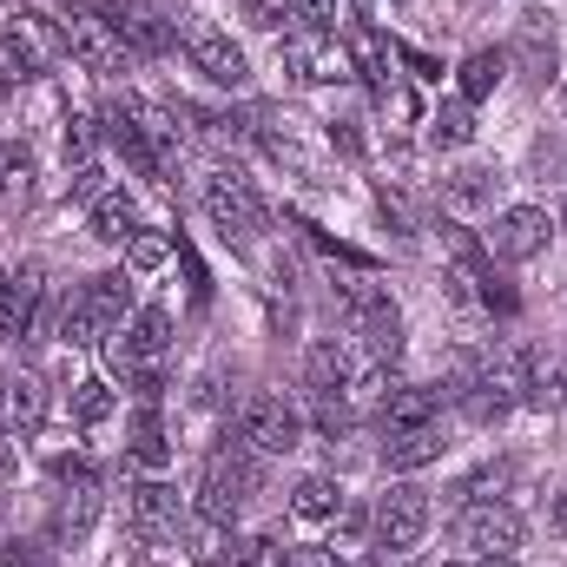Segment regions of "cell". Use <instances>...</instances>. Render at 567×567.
Masks as SVG:
<instances>
[{"mask_svg":"<svg viewBox=\"0 0 567 567\" xmlns=\"http://www.w3.org/2000/svg\"><path fill=\"white\" fill-rule=\"evenodd\" d=\"M528 172H535L542 185H548V178H561V185H567V140H561V133H542V140H535Z\"/></svg>","mask_w":567,"mask_h":567,"instance_id":"obj_34","label":"cell"},{"mask_svg":"<svg viewBox=\"0 0 567 567\" xmlns=\"http://www.w3.org/2000/svg\"><path fill=\"white\" fill-rule=\"evenodd\" d=\"M290 567H350V561H343L337 548H297V555H290Z\"/></svg>","mask_w":567,"mask_h":567,"instance_id":"obj_42","label":"cell"},{"mask_svg":"<svg viewBox=\"0 0 567 567\" xmlns=\"http://www.w3.org/2000/svg\"><path fill=\"white\" fill-rule=\"evenodd\" d=\"M0 337H7V271H0Z\"/></svg>","mask_w":567,"mask_h":567,"instance_id":"obj_46","label":"cell"},{"mask_svg":"<svg viewBox=\"0 0 567 567\" xmlns=\"http://www.w3.org/2000/svg\"><path fill=\"white\" fill-rule=\"evenodd\" d=\"M337 502H343V495H337V482H330V475H303V482H297V495H290V508H297L303 522H330V515H337Z\"/></svg>","mask_w":567,"mask_h":567,"instance_id":"obj_31","label":"cell"},{"mask_svg":"<svg viewBox=\"0 0 567 567\" xmlns=\"http://www.w3.org/2000/svg\"><path fill=\"white\" fill-rule=\"evenodd\" d=\"M172 258V245L165 238H133V271H158Z\"/></svg>","mask_w":567,"mask_h":567,"instance_id":"obj_40","label":"cell"},{"mask_svg":"<svg viewBox=\"0 0 567 567\" xmlns=\"http://www.w3.org/2000/svg\"><path fill=\"white\" fill-rule=\"evenodd\" d=\"M218 567H238V561H218Z\"/></svg>","mask_w":567,"mask_h":567,"instance_id":"obj_48","label":"cell"},{"mask_svg":"<svg viewBox=\"0 0 567 567\" xmlns=\"http://www.w3.org/2000/svg\"><path fill=\"white\" fill-rule=\"evenodd\" d=\"M0 80H40V53L27 40V27H0Z\"/></svg>","mask_w":567,"mask_h":567,"instance_id":"obj_30","label":"cell"},{"mask_svg":"<svg viewBox=\"0 0 567 567\" xmlns=\"http://www.w3.org/2000/svg\"><path fill=\"white\" fill-rule=\"evenodd\" d=\"M172 251H178V265H185V284H192V303H205V297H212V278H205V265H198V251H192L185 238H178Z\"/></svg>","mask_w":567,"mask_h":567,"instance_id":"obj_38","label":"cell"},{"mask_svg":"<svg viewBox=\"0 0 567 567\" xmlns=\"http://www.w3.org/2000/svg\"><path fill=\"white\" fill-rule=\"evenodd\" d=\"M178 47H185V60L212 80V86H245L251 80V60H245V47L225 33V27H212V20H198V13H178Z\"/></svg>","mask_w":567,"mask_h":567,"instance_id":"obj_8","label":"cell"},{"mask_svg":"<svg viewBox=\"0 0 567 567\" xmlns=\"http://www.w3.org/2000/svg\"><path fill=\"white\" fill-rule=\"evenodd\" d=\"M47 297H53L47 265H20V271L7 278V337H13V343H33V337L47 330Z\"/></svg>","mask_w":567,"mask_h":567,"instance_id":"obj_17","label":"cell"},{"mask_svg":"<svg viewBox=\"0 0 567 567\" xmlns=\"http://www.w3.org/2000/svg\"><path fill=\"white\" fill-rule=\"evenodd\" d=\"M442 429H403V435H383V468L390 475H410V468H429V462H442Z\"/></svg>","mask_w":567,"mask_h":567,"instance_id":"obj_25","label":"cell"},{"mask_svg":"<svg viewBox=\"0 0 567 567\" xmlns=\"http://www.w3.org/2000/svg\"><path fill=\"white\" fill-rule=\"evenodd\" d=\"M548 212L542 205H508L502 218H495V231H488V251H495V265H528V258H542L548 251Z\"/></svg>","mask_w":567,"mask_h":567,"instance_id":"obj_16","label":"cell"},{"mask_svg":"<svg viewBox=\"0 0 567 567\" xmlns=\"http://www.w3.org/2000/svg\"><path fill=\"white\" fill-rule=\"evenodd\" d=\"M198 198H205V218L218 225V238H225L231 251H251V245L265 238V225H271L265 198H258L251 178H238V172H212Z\"/></svg>","mask_w":567,"mask_h":567,"instance_id":"obj_6","label":"cell"},{"mask_svg":"<svg viewBox=\"0 0 567 567\" xmlns=\"http://www.w3.org/2000/svg\"><path fill=\"white\" fill-rule=\"evenodd\" d=\"M396 53L416 66V80H435V60H429V53H416V47H396Z\"/></svg>","mask_w":567,"mask_h":567,"instance_id":"obj_44","label":"cell"},{"mask_svg":"<svg viewBox=\"0 0 567 567\" xmlns=\"http://www.w3.org/2000/svg\"><path fill=\"white\" fill-rule=\"evenodd\" d=\"M284 66L303 80V86H330V80H350V53H343V40H337V27H290V40H284Z\"/></svg>","mask_w":567,"mask_h":567,"instance_id":"obj_12","label":"cell"},{"mask_svg":"<svg viewBox=\"0 0 567 567\" xmlns=\"http://www.w3.org/2000/svg\"><path fill=\"white\" fill-rule=\"evenodd\" d=\"M561 225H567V198H561Z\"/></svg>","mask_w":567,"mask_h":567,"instance_id":"obj_47","label":"cell"},{"mask_svg":"<svg viewBox=\"0 0 567 567\" xmlns=\"http://www.w3.org/2000/svg\"><path fill=\"white\" fill-rule=\"evenodd\" d=\"M0 561H7V567H53V561H47V548H40V542H27V535H13V542L0 548Z\"/></svg>","mask_w":567,"mask_h":567,"instance_id":"obj_39","label":"cell"},{"mask_svg":"<svg viewBox=\"0 0 567 567\" xmlns=\"http://www.w3.org/2000/svg\"><path fill=\"white\" fill-rule=\"evenodd\" d=\"M172 350V317L158 303H145L140 317L113 337V370L140 390V403H158V363Z\"/></svg>","mask_w":567,"mask_h":567,"instance_id":"obj_5","label":"cell"},{"mask_svg":"<svg viewBox=\"0 0 567 567\" xmlns=\"http://www.w3.org/2000/svg\"><path fill=\"white\" fill-rule=\"evenodd\" d=\"M429 140L435 145H468L475 140V106H468V100H449V106L429 120Z\"/></svg>","mask_w":567,"mask_h":567,"instance_id":"obj_32","label":"cell"},{"mask_svg":"<svg viewBox=\"0 0 567 567\" xmlns=\"http://www.w3.org/2000/svg\"><path fill=\"white\" fill-rule=\"evenodd\" d=\"M350 377H357V357H350L343 337H317V343L303 350V390H310V396H343Z\"/></svg>","mask_w":567,"mask_h":567,"instance_id":"obj_18","label":"cell"},{"mask_svg":"<svg viewBox=\"0 0 567 567\" xmlns=\"http://www.w3.org/2000/svg\"><path fill=\"white\" fill-rule=\"evenodd\" d=\"M337 20V0H303V27H330Z\"/></svg>","mask_w":567,"mask_h":567,"instance_id":"obj_43","label":"cell"},{"mask_svg":"<svg viewBox=\"0 0 567 567\" xmlns=\"http://www.w3.org/2000/svg\"><path fill=\"white\" fill-rule=\"evenodd\" d=\"M106 140L126 152V165H133L140 178H158V158H152V145L140 140V126H133V113H126L120 100H106Z\"/></svg>","mask_w":567,"mask_h":567,"instance_id":"obj_28","label":"cell"},{"mask_svg":"<svg viewBox=\"0 0 567 567\" xmlns=\"http://www.w3.org/2000/svg\"><path fill=\"white\" fill-rule=\"evenodd\" d=\"M251 20L258 27H303V0H258Z\"/></svg>","mask_w":567,"mask_h":567,"instance_id":"obj_37","label":"cell"},{"mask_svg":"<svg viewBox=\"0 0 567 567\" xmlns=\"http://www.w3.org/2000/svg\"><path fill=\"white\" fill-rule=\"evenodd\" d=\"M370 528H377V548H383V555H410V548L429 535V488H416V482L383 488Z\"/></svg>","mask_w":567,"mask_h":567,"instance_id":"obj_10","label":"cell"},{"mask_svg":"<svg viewBox=\"0 0 567 567\" xmlns=\"http://www.w3.org/2000/svg\"><path fill=\"white\" fill-rule=\"evenodd\" d=\"M106 416H113V390H106V383H100V377H86V383H80V390H73V423H106Z\"/></svg>","mask_w":567,"mask_h":567,"instance_id":"obj_35","label":"cell"},{"mask_svg":"<svg viewBox=\"0 0 567 567\" xmlns=\"http://www.w3.org/2000/svg\"><path fill=\"white\" fill-rule=\"evenodd\" d=\"M548 522H555V535H567V488L548 502Z\"/></svg>","mask_w":567,"mask_h":567,"instance_id":"obj_45","label":"cell"},{"mask_svg":"<svg viewBox=\"0 0 567 567\" xmlns=\"http://www.w3.org/2000/svg\"><path fill=\"white\" fill-rule=\"evenodd\" d=\"M133 53H145V60H158V53H172V40H178V20H165L158 7H140V0H86Z\"/></svg>","mask_w":567,"mask_h":567,"instance_id":"obj_14","label":"cell"},{"mask_svg":"<svg viewBox=\"0 0 567 567\" xmlns=\"http://www.w3.org/2000/svg\"><path fill=\"white\" fill-rule=\"evenodd\" d=\"M0 416H7V429L13 435H33V429L47 423V383L40 377H7V390H0Z\"/></svg>","mask_w":567,"mask_h":567,"instance_id":"obj_23","label":"cell"},{"mask_svg":"<svg viewBox=\"0 0 567 567\" xmlns=\"http://www.w3.org/2000/svg\"><path fill=\"white\" fill-rule=\"evenodd\" d=\"M86 231H93L100 245H133V238H140V205H133L126 192H100L93 212H86Z\"/></svg>","mask_w":567,"mask_h":567,"instance_id":"obj_24","label":"cell"},{"mask_svg":"<svg viewBox=\"0 0 567 567\" xmlns=\"http://www.w3.org/2000/svg\"><path fill=\"white\" fill-rule=\"evenodd\" d=\"M310 423H317L323 442H343L357 416H350V403H343V396H310Z\"/></svg>","mask_w":567,"mask_h":567,"instance_id":"obj_33","label":"cell"},{"mask_svg":"<svg viewBox=\"0 0 567 567\" xmlns=\"http://www.w3.org/2000/svg\"><path fill=\"white\" fill-rule=\"evenodd\" d=\"M495 192H502V172H495V165H455V172L442 178V205H449L455 218H462V212H488Z\"/></svg>","mask_w":567,"mask_h":567,"instance_id":"obj_20","label":"cell"},{"mask_svg":"<svg viewBox=\"0 0 567 567\" xmlns=\"http://www.w3.org/2000/svg\"><path fill=\"white\" fill-rule=\"evenodd\" d=\"M343 317H350V337H357V350L370 363H396V350H403V310L390 303L383 284H370V278L343 284Z\"/></svg>","mask_w":567,"mask_h":567,"instance_id":"obj_7","label":"cell"},{"mask_svg":"<svg viewBox=\"0 0 567 567\" xmlns=\"http://www.w3.org/2000/svg\"><path fill=\"white\" fill-rule=\"evenodd\" d=\"M126 528L140 535V542H178L185 535V502H178V488L172 482H133L126 488Z\"/></svg>","mask_w":567,"mask_h":567,"instance_id":"obj_15","label":"cell"},{"mask_svg":"<svg viewBox=\"0 0 567 567\" xmlns=\"http://www.w3.org/2000/svg\"><path fill=\"white\" fill-rule=\"evenodd\" d=\"M515 60H522V73L528 80H555V66H561V47H555V27H548V13H528L522 20V33H515Z\"/></svg>","mask_w":567,"mask_h":567,"instance_id":"obj_21","label":"cell"},{"mask_svg":"<svg viewBox=\"0 0 567 567\" xmlns=\"http://www.w3.org/2000/svg\"><path fill=\"white\" fill-rule=\"evenodd\" d=\"M13 455H20V442H13V429L0 423V495H7V488H13V475H20V468H13Z\"/></svg>","mask_w":567,"mask_h":567,"instance_id":"obj_41","label":"cell"},{"mask_svg":"<svg viewBox=\"0 0 567 567\" xmlns=\"http://www.w3.org/2000/svg\"><path fill=\"white\" fill-rule=\"evenodd\" d=\"M120 106L133 113L140 140L152 145V158H158V178H172V172H178V145H185V140H178V126H172V113H158V106H152V100H140V93H126Z\"/></svg>","mask_w":567,"mask_h":567,"instance_id":"obj_19","label":"cell"},{"mask_svg":"<svg viewBox=\"0 0 567 567\" xmlns=\"http://www.w3.org/2000/svg\"><path fill=\"white\" fill-rule=\"evenodd\" d=\"M100 502H106V488H100V468H93L86 455H60V462H53L47 535H53L60 548H80V542L93 535V522H100Z\"/></svg>","mask_w":567,"mask_h":567,"instance_id":"obj_3","label":"cell"},{"mask_svg":"<svg viewBox=\"0 0 567 567\" xmlns=\"http://www.w3.org/2000/svg\"><path fill=\"white\" fill-rule=\"evenodd\" d=\"M126 297H133V278H126V271H100V278L73 284V290L60 297L53 337H60V343H73V350L106 343V337L120 330V317H126Z\"/></svg>","mask_w":567,"mask_h":567,"instance_id":"obj_2","label":"cell"},{"mask_svg":"<svg viewBox=\"0 0 567 567\" xmlns=\"http://www.w3.org/2000/svg\"><path fill=\"white\" fill-rule=\"evenodd\" d=\"M442 238H449V251H455V265H462V278L475 284V297H482L488 310H502V317H515V310H522V297H515V284H508L502 271H495V251H488V245H475L462 218H449V225H442Z\"/></svg>","mask_w":567,"mask_h":567,"instance_id":"obj_13","label":"cell"},{"mask_svg":"<svg viewBox=\"0 0 567 567\" xmlns=\"http://www.w3.org/2000/svg\"><path fill=\"white\" fill-rule=\"evenodd\" d=\"M522 515L508 502H468L449 528V555L455 561H515L522 555Z\"/></svg>","mask_w":567,"mask_h":567,"instance_id":"obj_4","label":"cell"},{"mask_svg":"<svg viewBox=\"0 0 567 567\" xmlns=\"http://www.w3.org/2000/svg\"><path fill=\"white\" fill-rule=\"evenodd\" d=\"M265 495V455L238 435H225L212 455H205V475H198V515L205 522H218V528H231L251 502Z\"/></svg>","mask_w":567,"mask_h":567,"instance_id":"obj_1","label":"cell"},{"mask_svg":"<svg viewBox=\"0 0 567 567\" xmlns=\"http://www.w3.org/2000/svg\"><path fill=\"white\" fill-rule=\"evenodd\" d=\"M502 73H508V53H495V47H482V53H468L462 60V73H455V86H462V100L468 106H482L495 86H502Z\"/></svg>","mask_w":567,"mask_h":567,"instance_id":"obj_29","label":"cell"},{"mask_svg":"<svg viewBox=\"0 0 567 567\" xmlns=\"http://www.w3.org/2000/svg\"><path fill=\"white\" fill-rule=\"evenodd\" d=\"M33 152L20 140H7L0 145V218H20L27 205H33Z\"/></svg>","mask_w":567,"mask_h":567,"instance_id":"obj_22","label":"cell"},{"mask_svg":"<svg viewBox=\"0 0 567 567\" xmlns=\"http://www.w3.org/2000/svg\"><path fill=\"white\" fill-rule=\"evenodd\" d=\"M60 47H66L80 66H93V73H126V60H133V47H126L93 7H66V13H60Z\"/></svg>","mask_w":567,"mask_h":567,"instance_id":"obj_11","label":"cell"},{"mask_svg":"<svg viewBox=\"0 0 567 567\" xmlns=\"http://www.w3.org/2000/svg\"><path fill=\"white\" fill-rule=\"evenodd\" d=\"M93 145H100L93 120H66V165H73V172H86V165H93Z\"/></svg>","mask_w":567,"mask_h":567,"instance_id":"obj_36","label":"cell"},{"mask_svg":"<svg viewBox=\"0 0 567 567\" xmlns=\"http://www.w3.org/2000/svg\"><path fill=\"white\" fill-rule=\"evenodd\" d=\"M435 416H442V390H410V383H403V390H396V396H390V403L377 410L383 435H403V429H429Z\"/></svg>","mask_w":567,"mask_h":567,"instance_id":"obj_26","label":"cell"},{"mask_svg":"<svg viewBox=\"0 0 567 567\" xmlns=\"http://www.w3.org/2000/svg\"><path fill=\"white\" fill-rule=\"evenodd\" d=\"M126 455L140 462V468H165L172 462V442H165V416H158V403H140L133 410V429H126Z\"/></svg>","mask_w":567,"mask_h":567,"instance_id":"obj_27","label":"cell"},{"mask_svg":"<svg viewBox=\"0 0 567 567\" xmlns=\"http://www.w3.org/2000/svg\"><path fill=\"white\" fill-rule=\"evenodd\" d=\"M238 435H245L258 455H290V449H303V410H297L284 390H258V396H245V410H238Z\"/></svg>","mask_w":567,"mask_h":567,"instance_id":"obj_9","label":"cell"}]
</instances>
